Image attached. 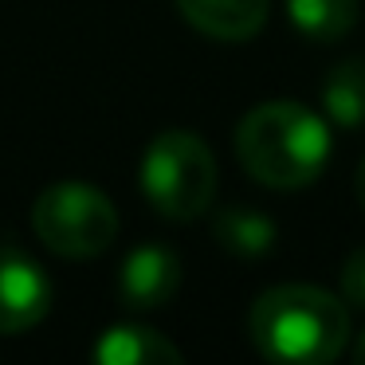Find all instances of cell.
I'll return each instance as SVG.
<instances>
[{"instance_id":"cell-9","label":"cell","mask_w":365,"mask_h":365,"mask_svg":"<svg viewBox=\"0 0 365 365\" xmlns=\"http://www.w3.org/2000/svg\"><path fill=\"white\" fill-rule=\"evenodd\" d=\"M212 236L224 252L240 255V259H259L275 247V220L255 212L252 205H232L224 212H216Z\"/></svg>"},{"instance_id":"cell-3","label":"cell","mask_w":365,"mask_h":365,"mask_svg":"<svg viewBox=\"0 0 365 365\" xmlns=\"http://www.w3.org/2000/svg\"><path fill=\"white\" fill-rule=\"evenodd\" d=\"M142 192L165 220H197L216 197V158L205 138L165 130L142 158Z\"/></svg>"},{"instance_id":"cell-14","label":"cell","mask_w":365,"mask_h":365,"mask_svg":"<svg viewBox=\"0 0 365 365\" xmlns=\"http://www.w3.org/2000/svg\"><path fill=\"white\" fill-rule=\"evenodd\" d=\"M354 357H357V361H365V334L357 338V346H354Z\"/></svg>"},{"instance_id":"cell-4","label":"cell","mask_w":365,"mask_h":365,"mask_svg":"<svg viewBox=\"0 0 365 365\" xmlns=\"http://www.w3.org/2000/svg\"><path fill=\"white\" fill-rule=\"evenodd\" d=\"M32 228L63 259H91L103 255L118 236V208L106 192L83 181H59L36 197Z\"/></svg>"},{"instance_id":"cell-5","label":"cell","mask_w":365,"mask_h":365,"mask_svg":"<svg viewBox=\"0 0 365 365\" xmlns=\"http://www.w3.org/2000/svg\"><path fill=\"white\" fill-rule=\"evenodd\" d=\"M51 310V279L20 247H0V334H24Z\"/></svg>"},{"instance_id":"cell-13","label":"cell","mask_w":365,"mask_h":365,"mask_svg":"<svg viewBox=\"0 0 365 365\" xmlns=\"http://www.w3.org/2000/svg\"><path fill=\"white\" fill-rule=\"evenodd\" d=\"M357 200H361V208H365V158H361V165H357Z\"/></svg>"},{"instance_id":"cell-10","label":"cell","mask_w":365,"mask_h":365,"mask_svg":"<svg viewBox=\"0 0 365 365\" xmlns=\"http://www.w3.org/2000/svg\"><path fill=\"white\" fill-rule=\"evenodd\" d=\"M322 110L346 130L365 126V59H341L338 67L326 71Z\"/></svg>"},{"instance_id":"cell-1","label":"cell","mask_w":365,"mask_h":365,"mask_svg":"<svg viewBox=\"0 0 365 365\" xmlns=\"http://www.w3.org/2000/svg\"><path fill=\"white\" fill-rule=\"evenodd\" d=\"M236 158L267 189H307L330 161V126L299 103H263L240 118Z\"/></svg>"},{"instance_id":"cell-2","label":"cell","mask_w":365,"mask_h":365,"mask_svg":"<svg viewBox=\"0 0 365 365\" xmlns=\"http://www.w3.org/2000/svg\"><path fill=\"white\" fill-rule=\"evenodd\" d=\"M252 341L267 361L322 365L346 349L349 310L322 287L283 283L263 291L247 314Z\"/></svg>"},{"instance_id":"cell-7","label":"cell","mask_w":365,"mask_h":365,"mask_svg":"<svg viewBox=\"0 0 365 365\" xmlns=\"http://www.w3.org/2000/svg\"><path fill=\"white\" fill-rule=\"evenodd\" d=\"M181 16L197 32L224 43H240L263 32L267 24V0H177Z\"/></svg>"},{"instance_id":"cell-12","label":"cell","mask_w":365,"mask_h":365,"mask_svg":"<svg viewBox=\"0 0 365 365\" xmlns=\"http://www.w3.org/2000/svg\"><path fill=\"white\" fill-rule=\"evenodd\" d=\"M341 294H346L349 307L365 310V247H357L341 267Z\"/></svg>"},{"instance_id":"cell-8","label":"cell","mask_w":365,"mask_h":365,"mask_svg":"<svg viewBox=\"0 0 365 365\" xmlns=\"http://www.w3.org/2000/svg\"><path fill=\"white\" fill-rule=\"evenodd\" d=\"M91 357L103 365H181V349L150 326H110Z\"/></svg>"},{"instance_id":"cell-6","label":"cell","mask_w":365,"mask_h":365,"mask_svg":"<svg viewBox=\"0 0 365 365\" xmlns=\"http://www.w3.org/2000/svg\"><path fill=\"white\" fill-rule=\"evenodd\" d=\"M181 287V259L161 244H142L118 271V299L130 310H158Z\"/></svg>"},{"instance_id":"cell-11","label":"cell","mask_w":365,"mask_h":365,"mask_svg":"<svg viewBox=\"0 0 365 365\" xmlns=\"http://www.w3.org/2000/svg\"><path fill=\"white\" fill-rule=\"evenodd\" d=\"M287 16L310 40H341L357 24V0H287Z\"/></svg>"}]
</instances>
